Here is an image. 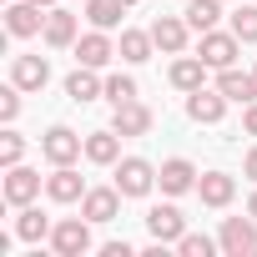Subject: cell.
I'll return each mask as SVG.
<instances>
[{
    "mask_svg": "<svg viewBox=\"0 0 257 257\" xmlns=\"http://www.w3.org/2000/svg\"><path fill=\"white\" fill-rule=\"evenodd\" d=\"M91 217H61L51 227V257H86L96 242H91Z\"/></svg>",
    "mask_w": 257,
    "mask_h": 257,
    "instance_id": "cell-1",
    "label": "cell"
},
{
    "mask_svg": "<svg viewBox=\"0 0 257 257\" xmlns=\"http://www.w3.org/2000/svg\"><path fill=\"white\" fill-rule=\"evenodd\" d=\"M46 192V177L36 167H6V182H0V197H6V207H31L36 197Z\"/></svg>",
    "mask_w": 257,
    "mask_h": 257,
    "instance_id": "cell-2",
    "label": "cell"
},
{
    "mask_svg": "<svg viewBox=\"0 0 257 257\" xmlns=\"http://www.w3.org/2000/svg\"><path fill=\"white\" fill-rule=\"evenodd\" d=\"M41 157L51 167H71L86 157V137H76L71 126H46V137H41Z\"/></svg>",
    "mask_w": 257,
    "mask_h": 257,
    "instance_id": "cell-3",
    "label": "cell"
},
{
    "mask_svg": "<svg viewBox=\"0 0 257 257\" xmlns=\"http://www.w3.org/2000/svg\"><path fill=\"white\" fill-rule=\"evenodd\" d=\"M222 252L227 257H257V217H222V232H217Z\"/></svg>",
    "mask_w": 257,
    "mask_h": 257,
    "instance_id": "cell-4",
    "label": "cell"
},
{
    "mask_svg": "<svg viewBox=\"0 0 257 257\" xmlns=\"http://www.w3.org/2000/svg\"><path fill=\"white\" fill-rule=\"evenodd\" d=\"M157 187V167L147 157H121L116 162V192L121 197H152Z\"/></svg>",
    "mask_w": 257,
    "mask_h": 257,
    "instance_id": "cell-5",
    "label": "cell"
},
{
    "mask_svg": "<svg viewBox=\"0 0 257 257\" xmlns=\"http://www.w3.org/2000/svg\"><path fill=\"white\" fill-rule=\"evenodd\" d=\"M197 56H202L212 71H227V66H237V56H242V41H237L232 31H202V41H197Z\"/></svg>",
    "mask_w": 257,
    "mask_h": 257,
    "instance_id": "cell-6",
    "label": "cell"
},
{
    "mask_svg": "<svg viewBox=\"0 0 257 257\" xmlns=\"http://www.w3.org/2000/svg\"><path fill=\"white\" fill-rule=\"evenodd\" d=\"M197 182H202V172H197L187 157H167V162L157 167V187H162L167 197H187V192H197Z\"/></svg>",
    "mask_w": 257,
    "mask_h": 257,
    "instance_id": "cell-7",
    "label": "cell"
},
{
    "mask_svg": "<svg viewBox=\"0 0 257 257\" xmlns=\"http://www.w3.org/2000/svg\"><path fill=\"white\" fill-rule=\"evenodd\" d=\"M147 232H152V242H162V247H177V242H182V232H187V217H182V207H172V202H157V207L147 212Z\"/></svg>",
    "mask_w": 257,
    "mask_h": 257,
    "instance_id": "cell-8",
    "label": "cell"
},
{
    "mask_svg": "<svg viewBox=\"0 0 257 257\" xmlns=\"http://www.w3.org/2000/svg\"><path fill=\"white\" fill-rule=\"evenodd\" d=\"M111 126L121 137H147L152 126H157V111L137 96V101H121V106H111Z\"/></svg>",
    "mask_w": 257,
    "mask_h": 257,
    "instance_id": "cell-9",
    "label": "cell"
},
{
    "mask_svg": "<svg viewBox=\"0 0 257 257\" xmlns=\"http://www.w3.org/2000/svg\"><path fill=\"white\" fill-rule=\"evenodd\" d=\"M147 31H152V41H157V51H162V56H182V51H187V41H192L187 16H157Z\"/></svg>",
    "mask_w": 257,
    "mask_h": 257,
    "instance_id": "cell-10",
    "label": "cell"
},
{
    "mask_svg": "<svg viewBox=\"0 0 257 257\" xmlns=\"http://www.w3.org/2000/svg\"><path fill=\"white\" fill-rule=\"evenodd\" d=\"M41 31H46V11H41V6H31V0H11V6H6V36L31 41V36H41Z\"/></svg>",
    "mask_w": 257,
    "mask_h": 257,
    "instance_id": "cell-11",
    "label": "cell"
},
{
    "mask_svg": "<svg viewBox=\"0 0 257 257\" xmlns=\"http://www.w3.org/2000/svg\"><path fill=\"white\" fill-rule=\"evenodd\" d=\"M71 51H76V66H96V71H106V66L116 61L111 36H106V31H96V26H91L86 36H76V46H71Z\"/></svg>",
    "mask_w": 257,
    "mask_h": 257,
    "instance_id": "cell-12",
    "label": "cell"
},
{
    "mask_svg": "<svg viewBox=\"0 0 257 257\" xmlns=\"http://www.w3.org/2000/svg\"><path fill=\"white\" fill-rule=\"evenodd\" d=\"M227 96L217 91V86H202V91H192L187 96V121H197V126H217L222 116H227Z\"/></svg>",
    "mask_w": 257,
    "mask_h": 257,
    "instance_id": "cell-13",
    "label": "cell"
},
{
    "mask_svg": "<svg viewBox=\"0 0 257 257\" xmlns=\"http://www.w3.org/2000/svg\"><path fill=\"white\" fill-rule=\"evenodd\" d=\"M46 197H51L56 207H71V202L86 197V177L76 172V162H71V167H51V177H46Z\"/></svg>",
    "mask_w": 257,
    "mask_h": 257,
    "instance_id": "cell-14",
    "label": "cell"
},
{
    "mask_svg": "<svg viewBox=\"0 0 257 257\" xmlns=\"http://www.w3.org/2000/svg\"><path fill=\"white\" fill-rule=\"evenodd\" d=\"M207 71H212V66H207L202 56H187V51H182V56L172 61L167 81H172V86H177L182 96H192V91H202V86H207Z\"/></svg>",
    "mask_w": 257,
    "mask_h": 257,
    "instance_id": "cell-15",
    "label": "cell"
},
{
    "mask_svg": "<svg viewBox=\"0 0 257 257\" xmlns=\"http://www.w3.org/2000/svg\"><path fill=\"white\" fill-rule=\"evenodd\" d=\"M197 197H202V207L222 212V207H232V197H237V177H232V172H202Z\"/></svg>",
    "mask_w": 257,
    "mask_h": 257,
    "instance_id": "cell-16",
    "label": "cell"
},
{
    "mask_svg": "<svg viewBox=\"0 0 257 257\" xmlns=\"http://www.w3.org/2000/svg\"><path fill=\"white\" fill-rule=\"evenodd\" d=\"M121 192L116 187H86V197H81V217H91V222H116L121 217Z\"/></svg>",
    "mask_w": 257,
    "mask_h": 257,
    "instance_id": "cell-17",
    "label": "cell"
},
{
    "mask_svg": "<svg viewBox=\"0 0 257 257\" xmlns=\"http://www.w3.org/2000/svg\"><path fill=\"white\" fill-rule=\"evenodd\" d=\"M121 132L116 126H106V132H86V162L91 167H116L121 162Z\"/></svg>",
    "mask_w": 257,
    "mask_h": 257,
    "instance_id": "cell-18",
    "label": "cell"
},
{
    "mask_svg": "<svg viewBox=\"0 0 257 257\" xmlns=\"http://www.w3.org/2000/svg\"><path fill=\"white\" fill-rule=\"evenodd\" d=\"M76 36H81V26H76V16L71 11H46V31H41V41L51 46V51H71L76 46Z\"/></svg>",
    "mask_w": 257,
    "mask_h": 257,
    "instance_id": "cell-19",
    "label": "cell"
},
{
    "mask_svg": "<svg viewBox=\"0 0 257 257\" xmlns=\"http://www.w3.org/2000/svg\"><path fill=\"white\" fill-rule=\"evenodd\" d=\"M66 96H71L76 106H91L96 96H106V76H101L96 66H76V71L66 76Z\"/></svg>",
    "mask_w": 257,
    "mask_h": 257,
    "instance_id": "cell-20",
    "label": "cell"
},
{
    "mask_svg": "<svg viewBox=\"0 0 257 257\" xmlns=\"http://www.w3.org/2000/svg\"><path fill=\"white\" fill-rule=\"evenodd\" d=\"M217 91H222L227 101H237V106H252V101H257V71L227 66V71H217Z\"/></svg>",
    "mask_w": 257,
    "mask_h": 257,
    "instance_id": "cell-21",
    "label": "cell"
},
{
    "mask_svg": "<svg viewBox=\"0 0 257 257\" xmlns=\"http://www.w3.org/2000/svg\"><path fill=\"white\" fill-rule=\"evenodd\" d=\"M11 81H16L21 91H46L51 61H46V56H16V61H11Z\"/></svg>",
    "mask_w": 257,
    "mask_h": 257,
    "instance_id": "cell-22",
    "label": "cell"
},
{
    "mask_svg": "<svg viewBox=\"0 0 257 257\" xmlns=\"http://www.w3.org/2000/svg\"><path fill=\"white\" fill-rule=\"evenodd\" d=\"M51 227H56V222H51L36 202H31V207H16V237H21V242H51Z\"/></svg>",
    "mask_w": 257,
    "mask_h": 257,
    "instance_id": "cell-23",
    "label": "cell"
},
{
    "mask_svg": "<svg viewBox=\"0 0 257 257\" xmlns=\"http://www.w3.org/2000/svg\"><path fill=\"white\" fill-rule=\"evenodd\" d=\"M81 11H86V21H91L96 31H116L121 16L132 11V0H81Z\"/></svg>",
    "mask_w": 257,
    "mask_h": 257,
    "instance_id": "cell-24",
    "label": "cell"
},
{
    "mask_svg": "<svg viewBox=\"0 0 257 257\" xmlns=\"http://www.w3.org/2000/svg\"><path fill=\"white\" fill-rule=\"evenodd\" d=\"M152 51H157L152 31H121V46H116V56H121L126 66H142V61H152Z\"/></svg>",
    "mask_w": 257,
    "mask_h": 257,
    "instance_id": "cell-25",
    "label": "cell"
},
{
    "mask_svg": "<svg viewBox=\"0 0 257 257\" xmlns=\"http://www.w3.org/2000/svg\"><path fill=\"white\" fill-rule=\"evenodd\" d=\"M222 6H227V0H187V26L202 36V31H217V21H222Z\"/></svg>",
    "mask_w": 257,
    "mask_h": 257,
    "instance_id": "cell-26",
    "label": "cell"
},
{
    "mask_svg": "<svg viewBox=\"0 0 257 257\" xmlns=\"http://www.w3.org/2000/svg\"><path fill=\"white\" fill-rule=\"evenodd\" d=\"M232 36L242 46H257V0H237V11H232Z\"/></svg>",
    "mask_w": 257,
    "mask_h": 257,
    "instance_id": "cell-27",
    "label": "cell"
},
{
    "mask_svg": "<svg viewBox=\"0 0 257 257\" xmlns=\"http://www.w3.org/2000/svg\"><path fill=\"white\" fill-rule=\"evenodd\" d=\"M142 91H137V76H126V71H111L106 76V101L111 106H121V101H137Z\"/></svg>",
    "mask_w": 257,
    "mask_h": 257,
    "instance_id": "cell-28",
    "label": "cell"
},
{
    "mask_svg": "<svg viewBox=\"0 0 257 257\" xmlns=\"http://www.w3.org/2000/svg\"><path fill=\"white\" fill-rule=\"evenodd\" d=\"M21 162H26V137L16 126H6L0 132V167H21Z\"/></svg>",
    "mask_w": 257,
    "mask_h": 257,
    "instance_id": "cell-29",
    "label": "cell"
},
{
    "mask_svg": "<svg viewBox=\"0 0 257 257\" xmlns=\"http://www.w3.org/2000/svg\"><path fill=\"white\" fill-rule=\"evenodd\" d=\"M177 252H182V257H212V252H222V242H212L207 232H182Z\"/></svg>",
    "mask_w": 257,
    "mask_h": 257,
    "instance_id": "cell-30",
    "label": "cell"
},
{
    "mask_svg": "<svg viewBox=\"0 0 257 257\" xmlns=\"http://www.w3.org/2000/svg\"><path fill=\"white\" fill-rule=\"evenodd\" d=\"M21 96H26V91H21L16 81L0 91V121H6V126H16V116H21Z\"/></svg>",
    "mask_w": 257,
    "mask_h": 257,
    "instance_id": "cell-31",
    "label": "cell"
},
{
    "mask_svg": "<svg viewBox=\"0 0 257 257\" xmlns=\"http://www.w3.org/2000/svg\"><path fill=\"white\" fill-rule=\"evenodd\" d=\"M101 257H137V247H132V242H106Z\"/></svg>",
    "mask_w": 257,
    "mask_h": 257,
    "instance_id": "cell-32",
    "label": "cell"
},
{
    "mask_svg": "<svg viewBox=\"0 0 257 257\" xmlns=\"http://www.w3.org/2000/svg\"><path fill=\"white\" fill-rule=\"evenodd\" d=\"M242 177H247V182H257V142H252V147H247V157H242Z\"/></svg>",
    "mask_w": 257,
    "mask_h": 257,
    "instance_id": "cell-33",
    "label": "cell"
},
{
    "mask_svg": "<svg viewBox=\"0 0 257 257\" xmlns=\"http://www.w3.org/2000/svg\"><path fill=\"white\" fill-rule=\"evenodd\" d=\"M242 132H247V137H257V101H252V106H242Z\"/></svg>",
    "mask_w": 257,
    "mask_h": 257,
    "instance_id": "cell-34",
    "label": "cell"
},
{
    "mask_svg": "<svg viewBox=\"0 0 257 257\" xmlns=\"http://www.w3.org/2000/svg\"><path fill=\"white\" fill-rule=\"evenodd\" d=\"M247 212L257 217V182H252V197H247Z\"/></svg>",
    "mask_w": 257,
    "mask_h": 257,
    "instance_id": "cell-35",
    "label": "cell"
},
{
    "mask_svg": "<svg viewBox=\"0 0 257 257\" xmlns=\"http://www.w3.org/2000/svg\"><path fill=\"white\" fill-rule=\"evenodd\" d=\"M31 6H41V11H51V6H56V0H31Z\"/></svg>",
    "mask_w": 257,
    "mask_h": 257,
    "instance_id": "cell-36",
    "label": "cell"
},
{
    "mask_svg": "<svg viewBox=\"0 0 257 257\" xmlns=\"http://www.w3.org/2000/svg\"><path fill=\"white\" fill-rule=\"evenodd\" d=\"M252 71H257V66H252Z\"/></svg>",
    "mask_w": 257,
    "mask_h": 257,
    "instance_id": "cell-37",
    "label": "cell"
}]
</instances>
